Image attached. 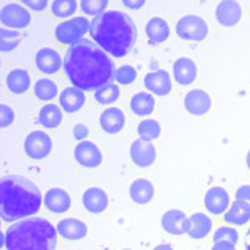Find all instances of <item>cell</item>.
I'll use <instances>...</instances> for the list:
<instances>
[{
    "instance_id": "obj_23",
    "label": "cell",
    "mask_w": 250,
    "mask_h": 250,
    "mask_svg": "<svg viewBox=\"0 0 250 250\" xmlns=\"http://www.w3.org/2000/svg\"><path fill=\"white\" fill-rule=\"evenodd\" d=\"M37 121L45 131H52L57 129L64 121V111L59 106V103H49V104H42L37 114Z\"/></svg>"
},
{
    "instance_id": "obj_2",
    "label": "cell",
    "mask_w": 250,
    "mask_h": 250,
    "mask_svg": "<svg viewBox=\"0 0 250 250\" xmlns=\"http://www.w3.org/2000/svg\"><path fill=\"white\" fill-rule=\"evenodd\" d=\"M89 36L109 57L121 59L133 51L138 29L131 15L123 10H107L91 21Z\"/></svg>"
},
{
    "instance_id": "obj_1",
    "label": "cell",
    "mask_w": 250,
    "mask_h": 250,
    "mask_svg": "<svg viewBox=\"0 0 250 250\" xmlns=\"http://www.w3.org/2000/svg\"><path fill=\"white\" fill-rule=\"evenodd\" d=\"M62 72L71 86L84 92H96L114 81L116 66L113 57L107 56L96 42L84 39L66 49Z\"/></svg>"
},
{
    "instance_id": "obj_38",
    "label": "cell",
    "mask_w": 250,
    "mask_h": 250,
    "mask_svg": "<svg viewBox=\"0 0 250 250\" xmlns=\"http://www.w3.org/2000/svg\"><path fill=\"white\" fill-rule=\"evenodd\" d=\"M14 121H15V113L12 107L7 104H0V126H2V129L9 128Z\"/></svg>"
},
{
    "instance_id": "obj_25",
    "label": "cell",
    "mask_w": 250,
    "mask_h": 250,
    "mask_svg": "<svg viewBox=\"0 0 250 250\" xmlns=\"http://www.w3.org/2000/svg\"><path fill=\"white\" fill-rule=\"evenodd\" d=\"M225 225L232 227H245L250 222V203L240 202V200H233L230 203L229 210L225 211V215L222 217Z\"/></svg>"
},
{
    "instance_id": "obj_40",
    "label": "cell",
    "mask_w": 250,
    "mask_h": 250,
    "mask_svg": "<svg viewBox=\"0 0 250 250\" xmlns=\"http://www.w3.org/2000/svg\"><path fill=\"white\" fill-rule=\"evenodd\" d=\"M87 134H89V129H87L86 125H76L74 128H72V138L78 140V143H81V141H86Z\"/></svg>"
},
{
    "instance_id": "obj_43",
    "label": "cell",
    "mask_w": 250,
    "mask_h": 250,
    "mask_svg": "<svg viewBox=\"0 0 250 250\" xmlns=\"http://www.w3.org/2000/svg\"><path fill=\"white\" fill-rule=\"evenodd\" d=\"M210 250H237V249L233 244H225L224 242V244H213Z\"/></svg>"
},
{
    "instance_id": "obj_33",
    "label": "cell",
    "mask_w": 250,
    "mask_h": 250,
    "mask_svg": "<svg viewBox=\"0 0 250 250\" xmlns=\"http://www.w3.org/2000/svg\"><path fill=\"white\" fill-rule=\"evenodd\" d=\"M79 9V3L76 0H54L51 3V14L61 22L67 21V19L76 17V12Z\"/></svg>"
},
{
    "instance_id": "obj_6",
    "label": "cell",
    "mask_w": 250,
    "mask_h": 250,
    "mask_svg": "<svg viewBox=\"0 0 250 250\" xmlns=\"http://www.w3.org/2000/svg\"><path fill=\"white\" fill-rule=\"evenodd\" d=\"M176 36L188 42H202L208 36V24L200 15H183L176 22Z\"/></svg>"
},
{
    "instance_id": "obj_44",
    "label": "cell",
    "mask_w": 250,
    "mask_h": 250,
    "mask_svg": "<svg viewBox=\"0 0 250 250\" xmlns=\"http://www.w3.org/2000/svg\"><path fill=\"white\" fill-rule=\"evenodd\" d=\"M244 249L245 250H250V227L245 232V237H244Z\"/></svg>"
},
{
    "instance_id": "obj_12",
    "label": "cell",
    "mask_w": 250,
    "mask_h": 250,
    "mask_svg": "<svg viewBox=\"0 0 250 250\" xmlns=\"http://www.w3.org/2000/svg\"><path fill=\"white\" fill-rule=\"evenodd\" d=\"M145 91H148L153 96H160L165 98L173 89V78L168 71L165 69H156V71H149L143 79Z\"/></svg>"
},
{
    "instance_id": "obj_15",
    "label": "cell",
    "mask_w": 250,
    "mask_h": 250,
    "mask_svg": "<svg viewBox=\"0 0 250 250\" xmlns=\"http://www.w3.org/2000/svg\"><path fill=\"white\" fill-rule=\"evenodd\" d=\"M71 195L62 188H49L44 195V207L52 215H64L71 210Z\"/></svg>"
},
{
    "instance_id": "obj_27",
    "label": "cell",
    "mask_w": 250,
    "mask_h": 250,
    "mask_svg": "<svg viewBox=\"0 0 250 250\" xmlns=\"http://www.w3.org/2000/svg\"><path fill=\"white\" fill-rule=\"evenodd\" d=\"M155 107H156L155 96L149 94L148 91L136 92V94H133V98L129 99V111H131V114L136 118L146 119L155 111Z\"/></svg>"
},
{
    "instance_id": "obj_18",
    "label": "cell",
    "mask_w": 250,
    "mask_h": 250,
    "mask_svg": "<svg viewBox=\"0 0 250 250\" xmlns=\"http://www.w3.org/2000/svg\"><path fill=\"white\" fill-rule=\"evenodd\" d=\"M126 125V116L119 107H106L99 116V128L104 134H118L123 131Z\"/></svg>"
},
{
    "instance_id": "obj_35",
    "label": "cell",
    "mask_w": 250,
    "mask_h": 250,
    "mask_svg": "<svg viewBox=\"0 0 250 250\" xmlns=\"http://www.w3.org/2000/svg\"><path fill=\"white\" fill-rule=\"evenodd\" d=\"M21 42H22V34L19 30L5 29V27L0 29V51L3 54L17 49L21 45Z\"/></svg>"
},
{
    "instance_id": "obj_32",
    "label": "cell",
    "mask_w": 250,
    "mask_h": 250,
    "mask_svg": "<svg viewBox=\"0 0 250 250\" xmlns=\"http://www.w3.org/2000/svg\"><path fill=\"white\" fill-rule=\"evenodd\" d=\"M136 131H138V140H143V141H148V143H153V141L160 138L161 126H160V123L156 121V119L146 118V119H141V121H140Z\"/></svg>"
},
{
    "instance_id": "obj_36",
    "label": "cell",
    "mask_w": 250,
    "mask_h": 250,
    "mask_svg": "<svg viewBox=\"0 0 250 250\" xmlns=\"http://www.w3.org/2000/svg\"><path fill=\"white\" fill-rule=\"evenodd\" d=\"M136 78H138V71L133 66H129V64L118 66L116 72H114V83L118 86H125V87L131 86L134 81H136Z\"/></svg>"
},
{
    "instance_id": "obj_3",
    "label": "cell",
    "mask_w": 250,
    "mask_h": 250,
    "mask_svg": "<svg viewBox=\"0 0 250 250\" xmlns=\"http://www.w3.org/2000/svg\"><path fill=\"white\" fill-rule=\"evenodd\" d=\"M44 205L39 187L19 175L3 176L0 182V218L7 224L36 217Z\"/></svg>"
},
{
    "instance_id": "obj_20",
    "label": "cell",
    "mask_w": 250,
    "mask_h": 250,
    "mask_svg": "<svg viewBox=\"0 0 250 250\" xmlns=\"http://www.w3.org/2000/svg\"><path fill=\"white\" fill-rule=\"evenodd\" d=\"M171 78L178 86H190L197 79V64L188 57H180L173 62Z\"/></svg>"
},
{
    "instance_id": "obj_14",
    "label": "cell",
    "mask_w": 250,
    "mask_h": 250,
    "mask_svg": "<svg viewBox=\"0 0 250 250\" xmlns=\"http://www.w3.org/2000/svg\"><path fill=\"white\" fill-rule=\"evenodd\" d=\"M183 107L188 114L195 118H202L211 109V98L203 89H190L185 94Z\"/></svg>"
},
{
    "instance_id": "obj_39",
    "label": "cell",
    "mask_w": 250,
    "mask_h": 250,
    "mask_svg": "<svg viewBox=\"0 0 250 250\" xmlns=\"http://www.w3.org/2000/svg\"><path fill=\"white\" fill-rule=\"evenodd\" d=\"M24 5L30 12H44V10L51 9V3L47 0H24Z\"/></svg>"
},
{
    "instance_id": "obj_26",
    "label": "cell",
    "mask_w": 250,
    "mask_h": 250,
    "mask_svg": "<svg viewBox=\"0 0 250 250\" xmlns=\"http://www.w3.org/2000/svg\"><path fill=\"white\" fill-rule=\"evenodd\" d=\"M32 94L34 98L37 99L42 104H49V103H54L57 98H59V87H57V83L52 78H39L34 83L32 86Z\"/></svg>"
},
{
    "instance_id": "obj_19",
    "label": "cell",
    "mask_w": 250,
    "mask_h": 250,
    "mask_svg": "<svg viewBox=\"0 0 250 250\" xmlns=\"http://www.w3.org/2000/svg\"><path fill=\"white\" fill-rule=\"evenodd\" d=\"M86 104V92L79 87L67 86L59 94V106L66 114H76Z\"/></svg>"
},
{
    "instance_id": "obj_46",
    "label": "cell",
    "mask_w": 250,
    "mask_h": 250,
    "mask_svg": "<svg viewBox=\"0 0 250 250\" xmlns=\"http://www.w3.org/2000/svg\"><path fill=\"white\" fill-rule=\"evenodd\" d=\"M245 165H247V170L250 173V149H249V153H247V158H245Z\"/></svg>"
},
{
    "instance_id": "obj_10",
    "label": "cell",
    "mask_w": 250,
    "mask_h": 250,
    "mask_svg": "<svg viewBox=\"0 0 250 250\" xmlns=\"http://www.w3.org/2000/svg\"><path fill=\"white\" fill-rule=\"evenodd\" d=\"M74 161L84 170H94L103 165V153L92 141H81L74 148Z\"/></svg>"
},
{
    "instance_id": "obj_28",
    "label": "cell",
    "mask_w": 250,
    "mask_h": 250,
    "mask_svg": "<svg viewBox=\"0 0 250 250\" xmlns=\"http://www.w3.org/2000/svg\"><path fill=\"white\" fill-rule=\"evenodd\" d=\"M5 86L12 94L24 96L29 92L30 86H32V79H30V74L25 69H12L5 78Z\"/></svg>"
},
{
    "instance_id": "obj_42",
    "label": "cell",
    "mask_w": 250,
    "mask_h": 250,
    "mask_svg": "<svg viewBox=\"0 0 250 250\" xmlns=\"http://www.w3.org/2000/svg\"><path fill=\"white\" fill-rule=\"evenodd\" d=\"M123 7H125L126 10H140L145 7V0H136V2H133V0H123Z\"/></svg>"
},
{
    "instance_id": "obj_41",
    "label": "cell",
    "mask_w": 250,
    "mask_h": 250,
    "mask_svg": "<svg viewBox=\"0 0 250 250\" xmlns=\"http://www.w3.org/2000/svg\"><path fill=\"white\" fill-rule=\"evenodd\" d=\"M235 200H240V202L250 203V185H242V187L237 188Z\"/></svg>"
},
{
    "instance_id": "obj_37",
    "label": "cell",
    "mask_w": 250,
    "mask_h": 250,
    "mask_svg": "<svg viewBox=\"0 0 250 250\" xmlns=\"http://www.w3.org/2000/svg\"><path fill=\"white\" fill-rule=\"evenodd\" d=\"M107 5H109L107 0H83V2L79 3V9L83 14L96 19V17H99V15H103L104 12H107L106 10Z\"/></svg>"
},
{
    "instance_id": "obj_11",
    "label": "cell",
    "mask_w": 250,
    "mask_h": 250,
    "mask_svg": "<svg viewBox=\"0 0 250 250\" xmlns=\"http://www.w3.org/2000/svg\"><path fill=\"white\" fill-rule=\"evenodd\" d=\"M230 203V195L224 187H211L207 190L205 198H203V207H205L207 213L211 217H224L225 211L229 210Z\"/></svg>"
},
{
    "instance_id": "obj_24",
    "label": "cell",
    "mask_w": 250,
    "mask_h": 250,
    "mask_svg": "<svg viewBox=\"0 0 250 250\" xmlns=\"http://www.w3.org/2000/svg\"><path fill=\"white\" fill-rule=\"evenodd\" d=\"M56 229L59 237L67 242L83 240L87 237V225L79 218H62Z\"/></svg>"
},
{
    "instance_id": "obj_17",
    "label": "cell",
    "mask_w": 250,
    "mask_h": 250,
    "mask_svg": "<svg viewBox=\"0 0 250 250\" xmlns=\"http://www.w3.org/2000/svg\"><path fill=\"white\" fill-rule=\"evenodd\" d=\"M188 220H190V217H187L182 210H176V208L168 210L161 217V229L173 237L187 235Z\"/></svg>"
},
{
    "instance_id": "obj_31",
    "label": "cell",
    "mask_w": 250,
    "mask_h": 250,
    "mask_svg": "<svg viewBox=\"0 0 250 250\" xmlns=\"http://www.w3.org/2000/svg\"><path fill=\"white\" fill-rule=\"evenodd\" d=\"M119 96H121V86H118L114 81H111V83L104 84L103 87H99L96 92H92V99H94L96 104L104 107L113 106L119 99Z\"/></svg>"
},
{
    "instance_id": "obj_47",
    "label": "cell",
    "mask_w": 250,
    "mask_h": 250,
    "mask_svg": "<svg viewBox=\"0 0 250 250\" xmlns=\"http://www.w3.org/2000/svg\"><path fill=\"white\" fill-rule=\"evenodd\" d=\"M125 250H131V249H125Z\"/></svg>"
},
{
    "instance_id": "obj_45",
    "label": "cell",
    "mask_w": 250,
    "mask_h": 250,
    "mask_svg": "<svg viewBox=\"0 0 250 250\" xmlns=\"http://www.w3.org/2000/svg\"><path fill=\"white\" fill-rule=\"evenodd\" d=\"M153 250H175V249H173L170 244H161V245H156Z\"/></svg>"
},
{
    "instance_id": "obj_29",
    "label": "cell",
    "mask_w": 250,
    "mask_h": 250,
    "mask_svg": "<svg viewBox=\"0 0 250 250\" xmlns=\"http://www.w3.org/2000/svg\"><path fill=\"white\" fill-rule=\"evenodd\" d=\"M145 34L148 37L149 44H163L170 37V25L165 19L161 17H151L145 25Z\"/></svg>"
},
{
    "instance_id": "obj_9",
    "label": "cell",
    "mask_w": 250,
    "mask_h": 250,
    "mask_svg": "<svg viewBox=\"0 0 250 250\" xmlns=\"http://www.w3.org/2000/svg\"><path fill=\"white\" fill-rule=\"evenodd\" d=\"M36 67L44 78H51L64 69V57L56 49L42 47L36 54Z\"/></svg>"
},
{
    "instance_id": "obj_5",
    "label": "cell",
    "mask_w": 250,
    "mask_h": 250,
    "mask_svg": "<svg viewBox=\"0 0 250 250\" xmlns=\"http://www.w3.org/2000/svg\"><path fill=\"white\" fill-rule=\"evenodd\" d=\"M89 32H91L89 19L86 15H76L72 19L59 22L56 30H54V37H56L57 44L71 47V45L86 39V36Z\"/></svg>"
},
{
    "instance_id": "obj_4",
    "label": "cell",
    "mask_w": 250,
    "mask_h": 250,
    "mask_svg": "<svg viewBox=\"0 0 250 250\" xmlns=\"http://www.w3.org/2000/svg\"><path fill=\"white\" fill-rule=\"evenodd\" d=\"M57 238V229L47 218L30 217L7 229L5 250H56Z\"/></svg>"
},
{
    "instance_id": "obj_34",
    "label": "cell",
    "mask_w": 250,
    "mask_h": 250,
    "mask_svg": "<svg viewBox=\"0 0 250 250\" xmlns=\"http://www.w3.org/2000/svg\"><path fill=\"white\" fill-rule=\"evenodd\" d=\"M238 238H240V233H238V230L235 227L232 225H220L217 227V229L213 230V233H211V242L213 244H233L237 245Z\"/></svg>"
},
{
    "instance_id": "obj_21",
    "label": "cell",
    "mask_w": 250,
    "mask_h": 250,
    "mask_svg": "<svg viewBox=\"0 0 250 250\" xmlns=\"http://www.w3.org/2000/svg\"><path fill=\"white\" fill-rule=\"evenodd\" d=\"M242 7L235 0H224L215 9V21L222 27H233L240 22Z\"/></svg>"
},
{
    "instance_id": "obj_13",
    "label": "cell",
    "mask_w": 250,
    "mask_h": 250,
    "mask_svg": "<svg viewBox=\"0 0 250 250\" xmlns=\"http://www.w3.org/2000/svg\"><path fill=\"white\" fill-rule=\"evenodd\" d=\"M213 233V220L208 213L205 211H197L190 217L188 220V230L187 237L193 242H202L211 237Z\"/></svg>"
},
{
    "instance_id": "obj_22",
    "label": "cell",
    "mask_w": 250,
    "mask_h": 250,
    "mask_svg": "<svg viewBox=\"0 0 250 250\" xmlns=\"http://www.w3.org/2000/svg\"><path fill=\"white\" fill-rule=\"evenodd\" d=\"M107 205H109V198L103 188L91 187L83 193V207L87 213L99 215L107 208Z\"/></svg>"
},
{
    "instance_id": "obj_7",
    "label": "cell",
    "mask_w": 250,
    "mask_h": 250,
    "mask_svg": "<svg viewBox=\"0 0 250 250\" xmlns=\"http://www.w3.org/2000/svg\"><path fill=\"white\" fill-rule=\"evenodd\" d=\"M52 151V140L45 129L30 131L24 140V155L32 161L45 160Z\"/></svg>"
},
{
    "instance_id": "obj_16",
    "label": "cell",
    "mask_w": 250,
    "mask_h": 250,
    "mask_svg": "<svg viewBox=\"0 0 250 250\" xmlns=\"http://www.w3.org/2000/svg\"><path fill=\"white\" fill-rule=\"evenodd\" d=\"M129 158L138 168H148L156 161V148L153 143L134 140L129 146Z\"/></svg>"
},
{
    "instance_id": "obj_8",
    "label": "cell",
    "mask_w": 250,
    "mask_h": 250,
    "mask_svg": "<svg viewBox=\"0 0 250 250\" xmlns=\"http://www.w3.org/2000/svg\"><path fill=\"white\" fill-rule=\"evenodd\" d=\"M0 22L2 27L12 30H24L32 22V12L24 5V3H7L0 9Z\"/></svg>"
},
{
    "instance_id": "obj_30",
    "label": "cell",
    "mask_w": 250,
    "mask_h": 250,
    "mask_svg": "<svg viewBox=\"0 0 250 250\" xmlns=\"http://www.w3.org/2000/svg\"><path fill=\"white\" fill-rule=\"evenodd\" d=\"M129 197L136 205H148L155 198V185L146 178H138L129 185Z\"/></svg>"
}]
</instances>
